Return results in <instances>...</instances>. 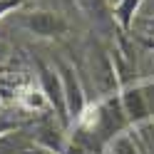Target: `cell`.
<instances>
[{"label":"cell","mask_w":154,"mask_h":154,"mask_svg":"<svg viewBox=\"0 0 154 154\" xmlns=\"http://www.w3.org/2000/svg\"><path fill=\"white\" fill-rule=\"evenodd\" d=\"M149 45H152V47H154V42H149Z\"/></svg>","instance_id":"12"},{"label":"cell","mask_w":154,"mask_h":154,"mask_svg":"<svg viewBox=\"0 0 154 154\" xmlns=\"http://www.w3.org/2000/svg\"><path fill=\"white\" fill-rule=\"evenodd\" d=\"M57 72H60V80H62V90H65V104H67V117L77 119L85 109V94L80 87V80H77V72L72 65L67 62H57Z\"/></svg>","instance_id":"3"},{"label":"cell","mask_w":154,"mask_h":154,"mask_svg":"<svg viewBox=\"0 0 154 154\" xmlns=\"http://www.w3.org/2000/svg\"><path fill=\"white\" fill-rule=\"evenodd\" d=\"M142 27H144V32H147V35H154V17H152V20H144Z\"/></svg>","instance_id":"11"},{"label":"cell","mask_w":154,"mask_h":154,"mask_svg":"<svg viewBox=\"0 0 154 154\" xmlns=\"http://www.w3.org/2000/svg\"><path fill=\"white\" fill-rule=\"evenodd\" d=\"M27 3V0H0V17H5L8 13L20 10V8Z\"/></svg>","instance_id":"9"},{"label":"cell","mask_w":154,"mask_h":154,"mask_svg":"<svg viewBox=\"0 0 154 154\" xmlns=\"http://www.w3.org/2000/svg\"><path fill=\"white\" fill-rule=\"evenodd\" d=\"M20 23L27 32H32L37 37H57L67 32V20L60 13H52V10L20 13Z\"/></svg>","instance_id":"1"},{"label":"cell","mask_w":154,"mask_h":154,"mask_svg":"<svg viewBox=\"0 0 154 154\" xmlns=\"http://www.w3.org/2000/svg\"><path fill=\"white\" fill-rule=\"evenodd\" d=\"M142 0H117L114 3V23H119L124 30H129L132 23H134V13H137Z\"/></svg>","instance_id":"6"},{"label":"cell","mask_w":154,"mask_h":154,"mask_svg":"<svg viewBox=\"0 0 154 154\" xmlns=\"http://www.w3.org/2000/svg\"><path fill=\"white\" fill-rule=\"evenodd\" d=\"M13 129H15V122L8 117V114H0V134H8Z\"/></svg>","instance_id":"10"},{"label":"cell","mask_w":154,"mask_h":154,"mask_svg":"<svg viewBox=\"0 0 154 154\" xmlns=\"http://www.w3.org/2000/svg\"><path fill=\"white\" fill-rule=\"evenodd\" d=\"M30 149V139L23 132H8L0 134V154H25Z\"/></svg>","instance_id":"4"},{"label":"cell","mask_w":154,"mask_h":154,"mask_svg":"<svg viewBox=\"0 0 154 154\" xmlns=\"http://www.w3.org/2000/svg\"><path fill=\"white\" fill-rule=\"evenodd\" d=\"M37 77H40V90L45 94L47 104L52 109H57V117L62 122H67V104H65V90H62V80H60V72L57 67L45 65L42 60H37Z\"/></svg>","instance_id":"2"},{"label":"cell","mask_w":154,"mask_h":154,"mask_svg":"<svg viewBox=\"0 0 154 154\" xmlns=\"http://www.w3.org/2000/svg\"><path fill=\"white\" fill-rule=\"evenodd\" d=\"M82 10L87 13V17H92L97 25H112L114 15H109L107 0H80Z\"/></svg>","instance_id":"5"},{"label":"cell","mask_w":154,"mask_h":154,"mask_svg":"<svg viewBox=\"0 0 154 154\" xmlns=\"http://www.w3.org/2000/svg\"><path fill=\"white\" fill-rule=\"evenodd\" d=\"M124 109H127V114L129 117H137V119H142L144 114H147V104H144V94L139 92V90H127L124 92Z\"/></svg>","instance_id":"7"},{"label":"cell","mask_w":154,"mask_h":154,"mask_svg":"<svg viewBox=\"0 0 154 154\" xmlns=\"http://www.w3.org/2000/svg\"><path fill=\"white\" fill-rule=\"evenodd\" d=\"M114 3H117V0H114Z\"/></svg>","instance_id":"13"},{"label":"cell","mask_w":154,"mask_h":154,"mask_svg":"<svg viewBox=\"0 0 154 154\" xmlns=\"http://www.w3.org/2000/svg\"><path fill=\"white\" fill-rule=\"evenodd\" d=\"M35 142H40V144H45L47 149H62V139H60V134H57L52 127H42L40 132L35 134Z\"/></svg>","instance_id":"8"}]
</instances>
